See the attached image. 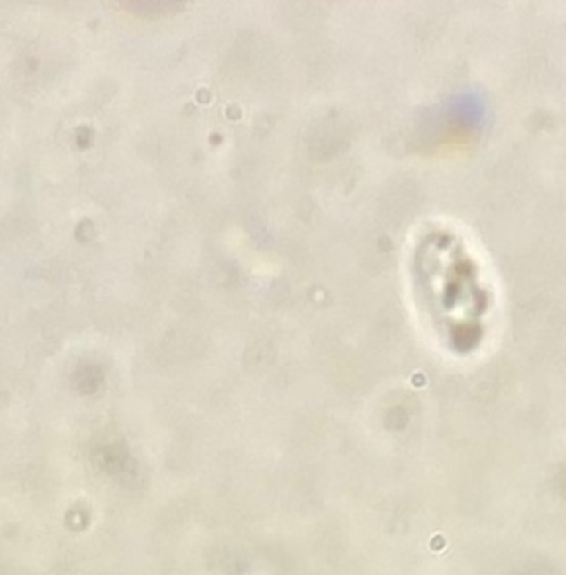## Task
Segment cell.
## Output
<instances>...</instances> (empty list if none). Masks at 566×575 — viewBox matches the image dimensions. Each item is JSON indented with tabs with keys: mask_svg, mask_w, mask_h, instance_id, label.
Wrapping results in <instances>:
<instances>
[{
	"mask_svg": "<svg viewBox=\"0 0 566 575\" xmlns=\"http://www.w3.org/2000/svg\"><path fill=\"white\" fill-rule=\"evenodd\" d=\"M486 119V103L479 93H459L449 99L443 115V127L452 136H470L479 131Z\"/></svg>",
	"mask_w": 566,
	"mask_h": 575,
	"instance_id": "6da1fadb",
	"label": "cell"
}]
</instances>
